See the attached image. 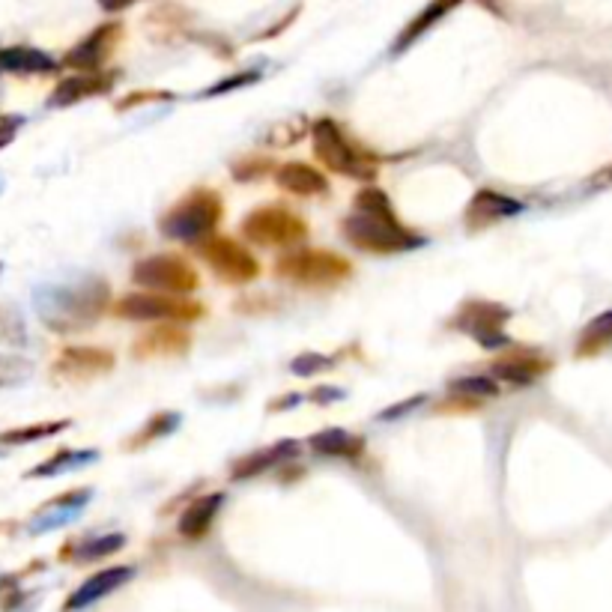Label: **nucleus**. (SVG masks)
Wrapping results in <instances>:
<instances>
[{
  "instance_id": "f257e3e1",
  "label": "nucleus",
  "mask_w": 612,
  "mask_h": 612,
  "mask_svg": "<svg viewBox=\"0 0 612 612\" xmlns=\"http://www.w3.org/2000/svg\"><path fill=\"white\" fill-rule=\"evenodd\" d=\"M344 236L353 248L368 254H404L424 245V236L409 230L395 215L389 195L377 186H365L353 198V212L344 218Z\"/></svg>"
},
{
  "instance_id": "f03ea898",
  "label": "nucleus",
  "mask_w": 612,
  "mask_h": 612,
  "mask_svg": "<svg viewBox=\"0 0 612 612\" xmlns=\"http://www.w3.org/2000/svg\"><path fill=\"white\" fill-rule=\"evenodd\" d=\"M111 290L99 275H81L63 284H42L33 293V305L39 320L60 335L84 332L99 323L108 311Z\"/></svg>"
},
{
  "instance_id": "7ed1b4c3",
  "label": "nucleus",
  "mask_w": 612,
  "mask_h": 612,
  "mask_svg": "<svg viewBox=\"0 0 612 612\" xmlns=\"http://www.w3.org/2000/svg\"><path fill=\"white\" fill-rule=\"evenodd\" d=\"M311 147H314V156L320 159V165L329 168L332 174L347 177V180H359V183L377 180L374 156L359 150L335 120L323 117L311 126Z\"/></svg>"
},
{
  "instance_id": "20e7f679",
  "label": "nucleus",
  "mask_w": 612,
  "mask_h": 612,
  "mask_svg": "<svg viewBox=\"0 0 612 612\" xmlns=\"http://www.w3.org/2000/svg\"><path fill=\"white\" fill-rule=\"evenodd\" d=\"M221 212H224V204L215 189H192L186 198H180L165 212L162 233L186 245H201L215 233Z\"/></svg>"
},
{
  "instance_id": "39448f33",
  "label": "nucleus",
  "mask_w": 612,
  "mask_h": 612,
  "mask_svg": "<svg viewBox=\"0 0 612 612\" xmlns=\"http://www.w3.org/2000/svg\"><path fill=\"white\" fill-rule=\"evenodd\" d=\"M275 275L296 287H335L353 275V263L326 248H296L275 260Z\"/></svg>"
},
{
  "instance_id": "423d86ee",
  "label": "nucleus",
  "mask_w": 612,
  "mask_h": 612,
  "mask_svg": "<svg viewBox=\"0 0 612 612\" xmlns=\"http://www.w3.org/2000/svg\"><path fill=\"white\" fill-rule=\"evenodd\" d=\"M114 317L120 320H132V323H195L204 317V305L186 296H174V293H129L123 299H117L111 305Z\"/></svg>"
},
{
  "instance_id": "0eeeda50",
  "label": "nucleus",
  "mask_w": 612,
  "mask_h": 612,
  "mask_svg": "<svg viewBox=\"0 0 612 612\" xmlns=\"http://www.w3.org/2000/svg\"><path fill=\"white\" fill-rule=\"evenodd\" d=\"M242 236L260 248H293L308 236V221L287 204H266L242 218Z\"/></svg>"
},
{
  "instance_id": "6e6552de",
  "label": "nucleus",
  "mask_w": 612,
  "mask_h": 612,
  "mask_svg": "<svg viewBox=\"0 0 612 612\" xmlns=\"http://www.w3.org/2000/svg\"><path fill=\"white\" fill-rule=\"evenodd\" d=\"M511 320V308L499 305V302H487V299H466L454 317L448 320V326L454 332L469 335L475 344H481L484 350H502L508 347V335L505 326Z\"/></svg>"
},
{
  "instance_id": "1a4fd4ad",
  "label": "nucleus",
  "mask_w": 612,
  "mask_h": 612,
  "mask_svg": "<svg viewBox=\"0 0 612 612\" xmlns=\"http://www.w3.org/2000/svg\"><path fill=\"white\" fill-rule=\"evenodd\" d=\"M132 281L156 290V293H174V296H186L192 290H198L201 278L198 269L183 257V254H150L144 260H138L132 266Z\"/></svg>"
},
{
  "instance_id": "9d476101",
  "label": "nucleus",
  "mask_w": 612,
  "mask_h": 612,
  "mask_svg": "<svg viewBox=\"0 0 612 612\" xmlns=\"http://www.w3.org/2000/svg\"><path fill=\"white\" fill-rule=\"evenodd\" d=\"M198 251H201L206 266L215 272V278H221L224 284H236L239 287V284H251V281L260 278L257 257L245 245L230 239V236H215L212 233L209 239H204L198 245Z\"/></svg>"
},
{
  "instance_id": "9b49d317",
  "label": "nucleus",
  "mask_w": 612,
  "mask_h": 612,
  "mask_svg": "<svg viewBox=\"0 0 612 612\" xmlns=\"http://www.w3.org/2000/svg\"><path fill=\"white\" fill-rule=\"evenodd\" d=\"M120 36H123V27L120 21H108V24H99L93 33H87L75 48L66 51L63 63L66 69H78V72H99L108 57L114 54V48L120 45Z\"/></svg>"
},
{
  "instance_id": "f8f14e48",
  "label": "nucleus",
  "mask_w": 612,
  "mask_h": 612,
  "mask_svg": "<svg viewBox=\"0 0 612 612\" xmlns=\"http://www.w3.org/2000/svg\"><path fill=\"white\" fill-rule=\"evenodd\" d=\"M117 359L105 347H66L54 362V374L72 383H87L114 371Z\"/></svg>"
},
{
  "instance_id": "ddd939ff",
  "label": "nucleus",
  "mask_w": 612,
  "mask_h": 612,
  "mask_svg": "<svg viewBox=\"0 0 612 612\" xmlns=\"http://www.w3.org/2000/svg\"><path fill=\"white\" fill-rule=\"evenodd\" d=\"M192 347V335L183 326H171L165 320V326H153L147 329L141 338H135L132 344V356L135 359H174V356H186Z\"/></svg>"
},
{
  "instance_id": "4468645a",
  "label": "nucleus",
  "mask_w": 612,
  "mask_h": 612,
  "mask_svg": "<svg viewBox=\"0 0 612 612\" xmlns=\"http://www.w3.org/2000/svg\"><path fill=\"white\" fill-rule=\"evenodd\" d=\"M523 209H526V206L520 204V201H514V198H508V195H499V192L481 189V192L472 195V201L466 206L463 221H466L469 230L478 233V230H487V227L496 224V221H505V218L520 215Z\"/></svg>"
},
{
  "instance_id": "2eb2a0df",
  "label": "nucleus",
  "mask_w": 612,
  "mask_h": 612,
  "mask_svg": "<svg viewBox=\"0 0 612 612\" xmlns=\"http://www.w3.org/2000/svg\"><path fill=\"white\" fill-rule=\"evenodd\" d=\"M114 78L111 72H78L75 78H66L54 87V93L48 96V105L51 108H69V105H78L84 99H93V96H102L114 87Z\"/></svg>"
},
{
  "instance_id": "dca6fc26",
  "label": "nucleus",
  "mask_w": 612,
  "mask_h": 612,
  "mask_svg": "<svg viewBox=\"0 0 612 612\" xmlns=\"http://www.w3.org/2000/svg\"><path fill=\"white\" fill-rule=\"evenodd\" d=\"M90 499H93V490H72V493L54 499L45 511H39V514L30 520L27 532H30V535H45V532H54V529H63V526L75 523V520L81 517V511L87 508Z\"/></svg>"
},
{
  "instance_id": "f3484780",
  "label": "nucleus",
  "mask_w": 612,
  "mask_h": 612,
  "mask_svg": "<svg viewBox=\"0 0 612 612\" xmlns=\"http://www.w3.org/2000/svg\"><path fill=\"white\" fill-rule=\"evenodd\" d=\"M132 580H135V568H126V565L105 568V571L93 574L90 580H84V583L75 589V595L66 601V610H84V607H90V604H96V601L114 595L117 589H123V586L132 583Z\"/></svg>"
},
{
  "instance_id": "a211bd4d",
  "label": "nucleus",
  "mask_w": 612,
  "mask_h": 612,
  "mask_svg": "<svg viewBox=\"0 0 612 612\" xmlns=\"http://www.w3.org/2000/svg\"><path fill=\"white\" fill-rule=\"evenodd\" d=\"M299 451H302V445H299L296 439H284V442H275V445H269V448L251 451V454L239 457V460L230 466V478H233V481L254 478V475H260V472H266V469H275L278 463L284 466L287 460L299 457Z\"/></svg>"
},
{
  "instance_id": "6ab92c4d",
  "label": "nucleus",
  "mask_w": 612,
  "mask_h": 612,
  "mask_svg": "<svg viewBox=\"0 0 612 612\" xmlns=\"http://www.w3.org/2000/svg\"><path fill=\"white\" fill-rule=\"evenodd\" d=\"M547 371H550V362L535 353H505L490 365V374L511 386H529Z\"/></svg>"
},
{
  "instance_id": "aec40b11",
  "label": "nucleus",
  "mask_w": 612,
  "mask_h": 612,
  "mask_svg": "<svg viewBox=\"0 0 612 612\" xmlns=\"http://www.w3.org/2000/svg\"><path fill=\"white\" fill-rule=\"evenodd\" d=\"M275 183L296 198H320L329 192V180L305 162H284L275 168Z\"/></svg>"
},
{
  "instance_id": "412c9836",
  "label": "nucleus",
  "mask_w": 612,
  "mask_h": 612,
  "mask_svg": "<svg viewBox=\"0 0 612 612\" xmlns=\"http://www.w3.org/2000/svg\"><path fill=\"white\" fill-rule=\"evenodd\" d=\"M221 505H224V496L221 493H206V496H201V499H195L183 514H180V535L186 538V541H192V544H198V541H204L206 535H209V529H212V523H215V517H218V511H221Z\"/></svg>"
},
{
  "instance_id": "4be33fe9",
  "label": "nucleus",
  "mask_w": 612,
  "mask_h": 612,
  "mask_svg": "<svg viewBox=\"0 0 612 612\" xmlns=\"http://www.w3.org/2000/svg\"><path fill=\"white\" fill-rule=\"evenodd\" d=\"M463 0H430L412 21H409L407 27L398 33V39H395V45H392V54H404L409 45H415L433 24H439L451 9H457Z\"/></svg>"
},
{
  "instance_id": "5701e85b",
  "label": "nucleus",
  "mask_w": 612,
  "mask_h": 612,
  "mask_svg": "<svg viewBox=\"0 0 612 612\" xmlns=\"http://www.w3.org/2000/svg\"><path fill=\"white\" fill-rule=\"evenodd\" d=\"M0 69L21 72V75H48V72H57L60 63L51 54H45V51L27 48V45H15V48H3L0 51Z\"/></svg>"
},
{
  "instance_id": "b1692460",
  "label": "nucleus",
  "mask_w": 612,
  "mask_h": 612,
  "mask_svg": "<svg viewBox=\"0 0 612 612\" xmlns=\"http://www.w3.org/2000/svg\"><path fill=\"white\" fill-rule=\"evenodd\" d=\"M308 448L323 457H359L365 451V439L344 427H326L308 439Z\"/></svg>"
},
{
  "instance_id": "393cba45",
  "label": "nucleus",
  "mask_w": 612,
  "mask_h": 612,
  "mask_svg": "<svg viewBox=\"0 0 612 612\" xmlns=\"http://www.w3.org/2000/svg\"><path fill=\"white\" fill-rule=\"evenodd\" d=\"M126 547V535L114 532V535H99V538H87V541H78L72 550H63L60 556H72L75 562H96V559H108L114 553H120Z\"/></svg>"
},
{
  "instance_id": "a878e982",
  "label": "nucleus",
  "mask_w": 612,
  "mask_h": 612,
  "mask_svg": "<svg viewBox=\"0 0 612 612\" xmlns=\"http://www.w3.org/2000/svg\"><path fill=\"white\" fill-rule=\"evenodd\" d=\"M99 460V451H69V448H60L51 460L39 463L36 469L27 472V478H51V475H60V472H75L87 463H96Z\"/></svg>"
},
{
  "instance_id": "bb28decb",
  "label": "nucleus",
  "mask_w": 612,
  "mask_h": 612,
  "mask_svg": "<svg viewBox=\"0 0 612 612\" xmlns=\"http://www.w3.org/2000/svg\"><path fill=\"white\" fill-rule=\"evenodd\" d=\"M448 395L487 401V398H499V383L490 374H466V377H457L448 383Z\"/></svg>"
},
{
  "instance_id": "cd10ccee",
  "label": "nucleus",
  "mask_w": 612,
  "mask_h": 612,
  "mask_svg": "<svg viewBox=\"0 0 612 612\" xmlns=\"http://www.w3.org/2000/svg\"><path fill=\"white\" fill-rule=\"evenodd\" d=\"M180 421H183L180 412H156V415L141 427V433H135V436L126 442V448H144V445H150V442H156V439H162V436H171V433L180 427Z\"/></svg>"
},
{
  "instance_id": "c85d7f7f",
  "label": "nucleus",
  "mask_w": 612,
  "mask_h": 612,
  "mask_svg": "<svg viewBox=\"0 0 612 612\" xmlns=\"http://www.w3.org/2000/svg\"><path fill=\"white\" fill-rule=\"evenodd\" d=\"M612 344V311L595 317L577 341V356H595Z\"/></svg>"
},
{
  "instance_id": "c756f323",
  "label": "nucleus",
  "mask_w": 612,
  "mask_h": 612,
  "mask_svg": "<svg viewBox=\"0 0 612 612\" xmlns=\"http://www.w3.org/2000/svg\"><path fill=\"white\" fill-rule=\"evenodd\" d=\"M66 427H69V421H42V424H30V427L3 430L0 433V445H27V442L45 439V436H57Z\"/></svg>"
},
{
  "instance_id": "7c9ffc66",
  "label": "nucleus",
  "mask_w": 612,
  "mask_h": 612,
  "mask_svg": "<svg viewBox=\"0 0 612 612\" xmlns=\"http://www.w3.org/2000/svg\"><path fill=\"white\" fill-rule=\"evenodd\" d=\"M272 171V162L266 156H245L239 159L236 165H230V174L239 180V183H251V180H260Z\"/></svg>"
},
{
  "instance_id": "2f4dec72",
  "label": "nucleus",
  "mask_w": 612,
  "mask_h": 612,
  "mask_svg": "<svg viewBox=\"0 0 612 612\" xmlns=\"http://www.w3.org/2000/svg\"><path fill=\"white\" fill-rule=\"evenodd\" d=\"M335 365V359H329V356H323V353H314V350H305L302 356H296L293 362H290V371L296 374V377H314V374H323L326 368H332Z\"/></svg>"
},
{
  "instance_id": "473e14b6",
  "label": "nucleus",
  "mask_w": 612,
  "mask_h": 612,
  "mask_svg": "<svg viewBox=\"0 0 612 612\" xmlns=\"http://www.w3.org/2000/svg\"><path fill=\"white\" fill-rule=\"evenodd\" d=\"M257 81H260V72H239V75H233V78L218 81L215 87L204 90L201 96H204V99H209V96H221V93H230V90H239V87H248V84H257Z\"/></svg>"
},
{
  "instance_id": "72a5a7b5",
  "label": "nucleus",
  "mask_w": 612,
  "mask_h": 612,
  "mask_svg": "<svg viewBox=\"0 0 612 612\" xmlns=\"http://www.w3.org/2000/svg\"><path fill=\"white\" fill-rule=\"evenodd\" d=\"M424 398H427V395H412V398L404 401V404H395V407L383 409V412H380V421H398V418H404V415H409L415 407H421Z\"/></svg>"
},
{
  "instance_id": "f704fd0d",
  "label": "nucleus",
  "mask_w": 612,
  "mask_h": 612,
  "mask_svg": "<svg viewBox=\"0 0 612 612\" xmlns=\"http://www.w3.org/2000/svg\"><path fill=\"white\" fill-rule=\"evenodd\" d=\"M347 398V392L344 389H338V386H320V389H314L311 395H308V401L311 404H338V401H344Z\"/></svg>"
},
{
  "instance_id": "c9c22d12",
  "label": "nucleus",
  "mask_w": 612,
  "mask_h": 612,
  "mask_svg": "<svg viewBox=\"0 0 612 612\" xmlns=\"http://www.w3.org/2000/svg\"><path fill=\"white\" fill-rule=\"evenodd\" d=\"M150 99H171V93H129V96L120 102V111H129V108L144 105V102H150Z\"/></svg>"
},
{
  "instance_id": "e433bc0d",
  "label": "nucleus",
  "mask_w": 612,
  "mask_h": 612,
  "mask_svg": "<svg viewBox=\"0 0 612 612\" xmlns=\"http://www.w3.org/2000/svg\"><path fill=\"white\" fill-rule=\"evenodd\" d=\"M21 123H24L21 117H0V147H6V144L15 138V132H18Z\"/></svg>"
},
{
  "instance_id": "4c0bfd02",
  "label": "nucleus",
  "mask_w": 612,
  "mask_h": 612,
  "mask_svg": "<svg viewBox=\"0 0 612 612\" xmlns=\"http://www.w3.org/2000/svg\"><path fill=\"white\" fill-rule=\"evenodd\" d=\"M302 401H305V395H287L284 401H272V404H269V412H278V409L284 412V409L299 407Z\"/></svg>"
},
{
  "instance_id": "58836bf2",
  "label": "nucleus",
  "mask_w": 612,
  "mask_h": 612,
  "mask_svg": "<svg viewBox=\"0 0 612 612\" xmlns=\"http://www.w3.org/2000/svg\"><path fill=\"white\" fill-rule=\"evenodd\" d=\"M135 0H99V6L105 9V12H120V9H126V6H132Z\"/></svg>"
},
{
  "instance_id": "ea45409f",
  "label": "nucleus",
  "mask_w": 612,
  "mask_h": 612,
  "mask_svg": "<svg viewBox=\"0 0 612 612\" xmlns=\"http://www.w3.org/2000/svg\"><path fill=\"white\" fill-rule=\"evenodd\" d=\"M484 6H490V9H496V0H481Z\"/></svg>"
}]
</instances>
